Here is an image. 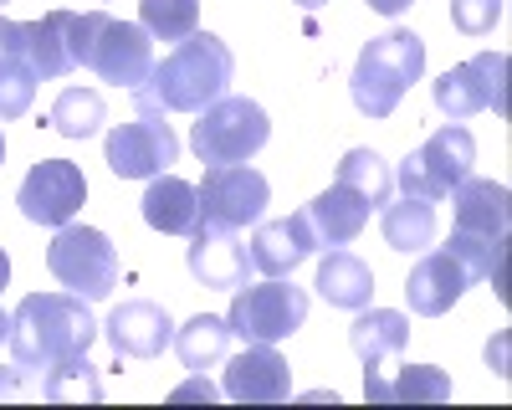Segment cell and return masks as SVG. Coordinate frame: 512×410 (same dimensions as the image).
<instances>
[{"label": "cell", "instance_id": "obj_1", "mask_svg": "<svg viewBox=\"0 0 512 410\" xmlns=\"http://www.w3.org/2000/svg\"><path fill=\"white\" fill-rule=\"evenodd\" d=\"M236 77V57L221 36L195 31L185 41L164 52V62H154L149 82L134 88L139 108H159V113H205L216 98H226Z\"/></svg>", "mask_w": 512, "mask_h": 410}, {"label": "cell", "instance_id": "obj_20", "mask_svg": "<svg viewBox=\"0 0 512 410\" xmlns=\"http://www.w3.org/2000/svg\"><path fill=\"white\" fill-rule=\"evenodd\" d=\"M303 211H308V226H313L318 246H349V241L369 226V205H364V195H354L349 185H338V180H333L318 200H308Z\"/></svg>", "mask_w": 512, "mask_h": 410}, {"label": "cell", "instance_id": "obj_30", "mask_svg": "<svg viewBox=\"0 0 512 410\" xmlns=\"http://www.w3.org/2000/svg\"><path fill=\"white\" fill-rule=\"evenodd\" d=\"M36 67L26 57H0V123H11L21 113H31L36 98Z\"/></svg>", "mask_w": 512, "mask_h": 410}, {"label": "cell", "instance_id": "obj_3", "mask_svg": "<svg viewBox=\"0 0 512 410\" xmlns=\"http://www.w3.org/2000/svg\"><path fill=\"white\" fill-rule=\"evenodd\" d=\"M72 57H77V67H93L113 88L134 93L154 72V36L134 21H113L108 11H77Z\"/></svg>", "mask_w": 512, "mask_h": 410}, {"label": "cell", "instance_id": "obj_17", "mask_svg": "<svg viewBox=\"0 0 512 410\" xmlns=\"http://www.w3.org/2000/svg\"><path fill=\"white\" fill-rule=\"evenodd\" d=\"M405 344H410V318L395 308H359V318L349 323V349L364 359V380L390 375Z\"/></svg>", "mask_w": 512, "mask_h": 410}, {"label": "cell", "instance_id": "obj_28", "mask_svg": "<svg viewBox=\"0 0 512 410\" xmlns=\"http://www.w3.org/2000/svg\"><path fill=\"white\" fill-rule=\"evenodd\" d=\"M338 185H349L354 195H364L369 211H379V205L390 200L395 175H390V164H384L374 149H349L344 159H338Z\"/></svg>", "mask_w": 512, "mask_h": 410}, {"label": "cell", "instance_id": "obj_12", "mask_svg": "<svg viewBox=\"0 0 512 410\" xmlns=\"http://www.w3.org/2000/svg\"><path fill=\"white\" fill-rule=\"evenodd\" d=\"M16 205L36 226H67L88 205V175L72 159H36L31 175L16 190Z\"/></svg>", "mask_w": 512, "mask_h": 410}, {"label": "cell", "instance_id": "obj_40", "mask_svg": "<svg viewBox=\"0 0 512 410\" xmlns=\"http://www.w3.org/2000/svg\"><path fill=\"white\" fill-rule=\"evenodd\" d=\"M6 6H11V0H0V11H6Z\"/></svg>", "mask_w": 512, "mask_h": 410}, {"label": "cell", "instance_id": "obj_37", "mask_svg": "<svg viewBox=\"0 0 512 410\" xmlns=\"http://www.w3.org/2000/svg\"><path fill=\"white\" fill-rule=\"evenodd\" d=\"M6 339H11V313L0 308V344H6Z\"/></svg>", "mask_w": 512, "mask_h": 410}, {"label": "cell", "instance_id": "obj_8", "mask_svg": "<svg viewBox=\"0 0 512 410\" xmlns=\"http://www.w3.org/2000/svg\"><path fill=\"white\" fill-rule=\"evenodd\" d=\"M477 164V139L461 129V123H446V129H436L431 139H425L420 149H410L400 159V195H420V200H446L466 175H472Z\"/></svg>", "mask_w": 512, "mask_h": 410}, {"label": "cell", "instance_id": "obj_15", "mask_svg": "<svg viewBox=\"0 0 512 410\" xmlns=\"http://www.w3.org/2000/svg\"><path fill=\"white\" fill-rule=\"evenodd\" d=\"M451 195H456V226H451V236L507 246V231H512V195H507V185L466 175Z\"/></svg>", "mask_w": 512, "mask_h": 410}, {"label": "cell", "instance_id": "obj_25", "mask_svg": "<svg viewBox=\"0 0 512 410\" xmlns=\"http://www.w3.org/2000/svg\"><path fill=\"white\" fill-rule=\"evenodd\" d=\"M379 231L395 252H425L436 241V200H420V195H400V200H384V216Z\"/></svg>", "mask_w": 512, "mask_h": 410}, {"label": "cell", "instance_id": "obj_38", "mask_svg": "<svg viewBox=\"0 0 512 410\" xmlns=\"http://www.w3.org/2000/svg\"><path fill=\"white\" fill-rule=\"evenodd\" d=\"M297 6H303V11H318V6H328V0H297Z\"/></svg>", "mask_w": 512, "mask_h": 410}, {"label": "cell", "instance_id": "obj_27", "mask_svg": "<svg viewBox=\"0 0 512 410\" xmlns=\"http://www.w3.org/2000/svg\"><path fill=\"white\" fill-rule=\"evenodd\" d=\"M108 123V103L98 88H62L52 103V129L62 139H93Z\"/></svg>", "mask_w": 512, "mask_h": 410}, {"label": "cell", "instance_id": "obj_2", "mask_svg": "<svg viewBox=\"0 0 512 410\" xmlns=\"http://www.w3.org/2000/svg\"><path fill=\"white\" fill-rule=\"evenodd\" d=\"M98 339V318L93 303L77 293H31L21 298V308L11 313V359L16 369H36L47 375L62 359L88 354Z\"/></svg>", "mask_w": 512, "mask_h": 410}, {"label": "cell", "instance_id": "obj_16", "mask_svg": "<svg viewBox=\"0 0 512 410\" xmlns=\"http://www.w3.org/2000/svg\"><path fill=\"white\" fill-rule=\"evenodd\" d=\"M292 395V369L277 354V344H251L226 364V400L241 405H277Z\"/></svg>", "mask_w": 512, "mask_h": 410}, {"label": "cell", "instance_id": "obj_29", "mask_svg": "<svg viewBox=\"0 0 512 410\" xmlns=\"http://www.w3.org/2000/svg\"><path fill=\"white\" fill-rule=\"evenodd\" d=\"M139 26L154 41H185L200 26V0H139Z\"/></svg>", "mask_w": 512, "mask_h": 410}, {"label": "cell", "instance_id": "obj_9", "mask_svg": "<svg viewBox=\"0 0 512 410\" xmlns=\"http://www.w3.org/2000/svg\"><path fill=\"white\" fill-rule=\"evenodd\" d=\"M103 154H108V170L118 180H154V175H164L169 164L180 159V139L164 123L159 108H139L134 118L118 123V129L108 134Z\"/></svg>", "mask_w": 512, "mask_h": 410}, {"label": "cell", "instance_id": "obj_24", "mask_svg": "<svg viewBox=\"0 0 512 410\" xmlns=\"http://www.w3.org/2000/svg\"><path fill=\"white\" fill-rule=\"evenodd\" d=\"M364 400L374 405H405V400H451V380L436 364H395L390 375L364 380Z\"/></svg>", "mask_w": 512, "mask_h": 410}, {"label": "cell", "instance_id": "obj_10", "mask_svg": "<svg viewBox=\"0 0 512 410\" xmlns=\"http://www.w3.org/2000/svg\"><path fill=\"white\" fill-rule=\"evenodd\" d=\"M436 108L451 123H466L477 113H507V52H477L436 77Z\"/></svg>", "mask_w": 512, "mask_h": 410}, {"label": "cell", "instance_id": "obj_5", "mask_svg": "<svg viewBox=\"0 0 512 410\" xmlns=\"http://www.w3.org/2000/svg\"><path fill=\"white\" fill-rule=\"evenodd\" d=\"M231 334L246 344H282L308 323V293L292 287V277H267V282H241L231 298Z\"/></svg>", "mask_w": 512, "mask_h": 410}, {"label": "cell", "instance_id": "obj_14", "mask_svg": "<svg viewBox=\"0 0 512 410\" xmlns=\"http://www.w3.org/2000/svg\"><path fill=\"white\" fill-rule=\"evenodd\" d=\"M108 344L118 359H159L169 344H175V318L169 308L149 303V298H128L108 313Z\"/></svg>", "mask_w": 512, "mask_h": 410}, {"label": "cell", "instance_id": "obj_19", "mask_svg": "<svg viewBox=\"0 0 512 410\" xmlns=\"http://www.w3.org/2000/svg\"><path fill=\"white\" fill-rule=\"evenodd\" d=\"M472 287V277H466V267L446 252H425L415 267H410V277H405V303H410V313H420V318H441V313H451V303Z\"/></svg>", "mask_w": 512, "mask_h": 410}, {"label": "cell", "instance_id": "obj_36", "mask_svg": "<svg viewBox=\"0 0 512 410\" xmlns=\"http://www.w3.org/2000/svg\"><path fill=\"white\" fill-rule=\"evenodd\" d=\"M11 282V257H6V246H0V287Z\"/></svg>", "mask_w": 512, "mask_h": 410}, {"label": "cell", "instance_id": "obj_13", "mask_svg": "<svg viewBox=\"0 0 512 410\" xmlns=\"http://www.w3.org/2000/svg\"><path fill=\"white\" fill-rule=\"evenodd\" d=\"M185 267L200 287H221V293H236L241 282H251V252L246 241L226 226H195L190 246H185Z\"/></svg>", "mask_w": 512, "mask_h": 410}, {"label": "cell", "instance_id": "obj_31", "mask_svg": "<svg viewBox=\"0 0 512 410\" xmlns=\"http://www.w3.org/2000/svg\"><path fill=\"white\" fill-rule=\"evenodd\" d=\"M41 395H47V400H67V395H88V400H98L103 385H98V375H93L88 354H77V359H62L57 369H47V385H41Z\"/></svg>", "mask_w": 512, "mask_h": 410}, {"label": "cell", "instance_id": "obj_4", "mask_svg": "<svg viewBox=\"0 0 512 410\" xmlns=\"http://www.w3.org/2000/svg\"><path fill=\"white\" fill-rule=\"evenodd\" d=\"M425 72V41L415 31H384V36H369V47L359 52L354 62V77H349V93H354V108L364 118H390L400 108V98L420 82Z\"/></svg>", "mask_w": 512, "mask_h": 410}, {"label": "cell", "instance_id": "obj_21", "mask_svg": "<svg viewBox=\"0 0 512 410\" xmlns=\"http://www.w3.org/2000/svg\"><path fill=\"white\" fill-rule=\"evenodd\" d=\"M144 221L164 236H190L200 226V190L180 175H154L144 190Z\"/></svg>", "mask_w": 512, "mask_h": 410}, {"label": "cell", "instance_id": "obj_39", "mask_svg": "<svg viewBox=\"0 0 512 410\" xmlns=\"http://www.w3.org/2000/svg\"><path fill=\"white\" fill-rule=\"evenodd\" d=\"M0 164H6V134H0Z\"/></svg>", "mask_w": 512, "mask_h": 410}, {"label": "cell", "instance_id": "obj_33", "mask_svg": "<svg viewBox=\"0 0 512 410\" xmlns=\"http://www.w3.org/2000/svg\"><path fill=\"white\" fill-rule=\"evenodd\" d=\"M0 57H26V26L0 16Z\"/></svg>", "mask_w": 512, "mask_h": 410}, {"label": "cell", "instance_id": "obj_11", "mask_svg": "<svg viewBox=\"0 0 512 410\" xmlns=\"http://www.w3.org/2000/svg\"><path fill=\"white\" fill-rule=\"evenodd\" d=\"M195 190H200V221L226 226V231H241L251 221H262V211L272 205L267 175L251 170V164H210Z\"/></svg>", "mask_w": 512, "mask_h": 410}, {"label": "cell", "instance_id": "obj_18", "mask_svg": "<svg viewBox=\"0 0 512 410\" xmlns=\"http://www.w3.org/2000/svg\"><path fill=\"white\" fill-rule=\"evenodd\" d=\"M251 272H267V277H292V267H303L318 252V236L308 226V211H292L282 221L256 226L251 236Z\"/></svg>", "mask_w": 512, "mask_h": 410}, {"label": "cell", "instance_id": "obj_32", "mask_svg": "<svg viewBox=\"0 0 512 410\" xmlns=\"http://www.w3.org/2000/svg\"><path fill=\"white\" fill-rule=\"evenodd\" d=\"M507 11V0H451V26L461 36H487Z\"/></svg>", "mask_w": 512, "mask_h": 410}, {"label": "cell", "instance_id": "obj_7", "mask_svg": "<svg viewBox=\"0 0 512 410\" xmlns=\"http://www.w3.org/2000/svg\"><path fill=\"white\" fill-rule=\"evenodd\" d=\"M47 267L67 293L88 298V303H103L118 287V252L98 226H72V221L57 226V236L47 246Z\"/></svg>", "mask_w": 512, "mask_h": 410}, {"label": "cell", "instance_id": "obj_35", "mask_svg": "<svg viewBox=\"0 0 512 410\" xmlns=\"http://www.w3.org/2000/svg\"><path fill=\"white\" fill-rule=\"evenodd\" d=\"M415 6V0H369V11H379V16H405Z\"/></svg>", "mask_w": 512, "mask_h": 410}, {"label": "cell", "instance_id": "obj_6", "mask_svg": "<svg viewBox=\"0 0 512 410\" xmlns=\"http://www.w3.org/2000/svg\"><path fill=\"white\" fill-rule=\"evenodd\" d=\"M272 139V118L256 98H216L190 129V149L200 164H246Z\"/></svg>", "mask_w": 512, "mask_h": 410}, {"label": "cell", "instance_id": "obj_34", "mask_svg": "<svg viewBox=\"0 0 512 410\" xmlns=\"http://www.w3.org/2000/svg\"><path fill=\"white\" fill-rule=\"evenodd\" d=\"M175 400H216V385H210V380H190L185 390H175Z\"/></svg>", "mask_w": 512, "mask_h": 410}, {"label": "cell", "instance_id": "obj_23", "mask_svg": "<svg viewBox=\"0 0 512 410\" xmlns=\"http://www.w3.org/2000/svg\"><path fill=\"white\" fill-rule=\"evenodd\" d=\"M72 26H77V11H47L41 21H26V62L36 67V77H67L77 67Z\"/></svg>", "mask_w": 512, "mask_h": 410}, {"label": "cell", "instance_id": "obj_22", "mask_svg": "<svg viewBox=\"0 0 512 410\" xmlns=\"http://www.w3.org/2000/svg\"><path fill=\"white\" fill-rule=\"evenodd\" d=\"M318 298L328 303V308H349V313H359V308H369V298H374V272H369V262H359L354 252H344V246H333V252L318 262Z\"/></svg>", "mask_w": 512, "mask_h": 410}, {"label": "cell", "instance_id": "obj_26", "mask_svg": "<svg viewBox=\"0 0 512 410\" xmlns=\"http://www.w3.org/2000/svg\"><path fill=\"white\" fill-rule=\"evenodd\" d=\"M231 349V323L216 318V313H195L185 328H175V354L185 369H195V375H205L210 364H221Z\"/></svg>", "mask_w": 512, "mask_h": 410}]
</instances>
